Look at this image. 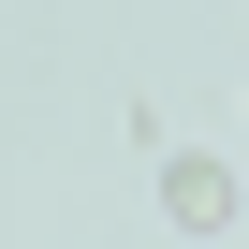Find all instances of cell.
<instances>
[{
  "instance_id": "cell-1",
  "label": "cell",
  "mask_w": 249,
  "mask_h": 249,
  "mask_svg": "<svg viewBox=\"0 0 249 249\" xmlns=\"http://www.w3.org/2000/svg\"><path fill=\"white\" fill-rule=\"evenodd\" d=\"M161 205H176L191 234H220V220H234V161H220V147H176V161H161Z\"/></svg>"
}]
</instances>
